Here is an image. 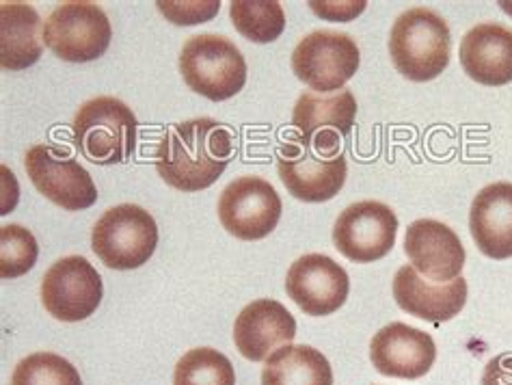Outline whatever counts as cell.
<instances>
[{
    "label": "cell",
    "instance_id": "6da1fadb",
    "mask_svg": "<svg viewBox=\"0 0 512 385\" xmlns=\"http://www.w3.org/2000/svg\"><path fill=\"white\" fill-rule=\"evenodd\" d=\"M234 154L232 132L217 119L197 117L165 130L156 150V171L169 187L197 193L223 176Z\"/></svg>",
    "mask_w": 512,
    "mask_h": 385
},
{
    "label": "cell",
    "instance_id": "7a4b0ae2",
    "mask_svg": "<svg viewBox=\"0 0 512 385\" xmlns=\"http://www.w3.org/2000/svg\"><path fill=\"white\" fill-rule=\"evenodd\" d=\"M452 37L435 11L417 7L404 11L389 35V55L396 70L415 83L433 81L450 63Z\"/></svg>",
    "mask_w": 512,
    "mask_h": 385
},
{
    "label": "cell",
    "instance_id": "3957f363",
    "mask_svg": "<svg viewBox=\"0 0 512 385\" xmlns=\"http://www.w3.org/2000/svg\"><path fill=\"white\" fill-rule=\"evenodd\" d=\"M137 117L117 98L100 96L80 106L74 117V143L96 165L126 163L137 145Z\"/></svg>",
    "mask_w": 512,
    "mask_h": 385
},
{
    "label": "cell",
    "instance_id": "277c9868",
    "mask_svg": "<svg viewBox=\"0 0 512 385\" xmlns=\"http://www.w3.org/2000/svg\"><path fill=\"white\" fill-rule=\"evenodd\" d=\"M180 72L186 85L212 102L234 98L247 83L242 52L221 35H195L180 52Z\"/></svg>",
    "mask_w": 512,
    "mask_h": 385
},
{
    "label": "cell",
    "instance_id": "5b68a950",
    "mask_svg": "<svg viewBox=\"0 0 512 385\" xmlns=\"http://www.w3.org/2000/svg\"><path fill=\"white\" fill-rule=\"evenodd\" d=\"M91 247L109 269H139L158 247V225L145 208L121 204L106 210L93 225Z\"/></svg>",
    "mask_w": 512,
    "mask_h": 385
},
{
    "label": "cell",
    "instance_id": "8992f818",
    "mask_svg": "<svg viewBox=\"0 0 512 385\" xmlns=\"http://www.w3.org/2000/svg\"><path fill=\"white\" fill-rule=\"evenodd\" d=\"M111 22L93 3H63L44 24V44L63 61L87 63L111 46Z\"/></svg>",
    "mask_w": 512,
    "mask_h": 385
},
{
    "label": "cell",
    "instance_id": "52a82bcc",
    "mask_svg": "<svg viewBox=\"0 0 512 385\" xmlns=\"http://www.w3.org/2000/svg\"><path fill=\"white\" fill-rule=\"evenodd\" d=\"M292 70L316 94H335L359 70V48L350 35L316 31L292 52Z\"/></svg>",
    "mask_w": 512,
    "mask_h": 385
},
{
    "label": "cell",
    "instance_id": "ba28073f",
    "mask_svg": "<svg viewBox=\"0 0 512 385\" xmlns=\"http://www.w3.org/2000/svg\"><path fill=\"white\" fill-rule=\"evenodd\" d=\"M24 165L33 187L52 204L72 212L87 210L96 204L98 189L91 174L65 150L52 148V145H33L26 152Z\"/></svg>",
    "mask_w": 512,
    "mask_h": 385
},
{
    "label": "cell",
    "instance_id": "9c48e42d",
    "mask_svg": "<svg viewBox=\"0 0 512 385\" xmlns=\"http://www.w3.org/2000/svg\"><path fill=\"white\" fill-rule=\"evenodd\" d=\"M277 191L258 176H242L229 182L219 197L223 228L240 241H260L271 234L281 219Z\"/></svg>",
    "mask_w": 512,
    "mask_h": 385
},
{
    "label": "cell",
    "instance_id": "30bf717a",
    "mask_svg": "<svg viewBox=\"0 0 512 385\" xmlns=\"http://www.w3.org/2000/svg\"><path fill=\"white\" fill-rule=\"evenodd\" d=\"M102 295V277L83 256L61 258L42 280L44 308L63 323L85 321L98 310Z\"/></svg>",
    "mask_w": 512,
    "mask_h": 385
},
{
    "label": "cell",
    "instance_id": "8fae6325",
    "mask_svg": "<svg viewBox=\"0 0 512 385\" xmlns=\"http://www.w3.org/2000/svg\"><path fill=\"white\" fill-rule=\"evenodd\" d=\"M398 217L381 202H357L340 212L333 228L335 249L348 260L368 264L385 258L396 245Z\"/></svg>",
    "mask_w": 512,
    "mask_h": 385
},
{
    "label": "cell",
    "instance_id": "7c38bea8",
    "mask_svg": "<svg viewBox=\"0 0 512 385\" xmlns=\"http://www.w3.org/2000/svg\"><path fill=\"white\" fill-rule=\"evenodd\" d=\"M357 117V100L353 91L342 89L335 94H316L305 91L296 100L292 126L301 132V139L322 154L340 156L342 137L350 135Z\"/></svg>",
    "mask_w": 512,
    "mask_h": 385
},
{
    "label": "cell",
    "instance_id": "4fadbf2b",
    "mask_svg": "<svg viewBox=\"0 0 512 385\" xmlns=\"http://www.w3.org/2000/svg\"><path fill=\"white\" fill-rule=\"evenodd\" d=\"M277 171L290 195L301 202L320 204L342 191L348 167L344 154L335 158L322 156L301 139L279 152Z\"/></svg>",
    "mask_w": 512,
    "mask_h": 385
},
{
    "label": "cell",
    "instance_id": "5bb4252c",
    "mask_svg": "<svg viewBox=\"0 0 512 385\" xmlns=\"http://www.w3.org/2000/svg\"><path fill=\"white\" fill-rule=\"evenodd\" d=\"M286 290L307 316H329L338 312L348 299L350 280L333 258L307 254L290 267Z\"/></svg>",
    "mask_w": 512,
    "mask_h": 385
},
{
    "label": "cell",
    "instance_id": "9a60e30c",
    "mask_svg": "<svg viewBox=\"0 0 512 385\" xmlns=\"http://www.w3.org/2000/svg\"><path fill=\"white\" fill-rule=\"evenodd\" d=\"M404 251L411 267L426 280L446 284L461 277L465 267V247L461 238L446 223L435 219H420L409 225L404 238Z\"/></svg>",
    "mask_w": 512,
    "mask_h": 385
},
{
    "label": "cell",
    "instance_id": "2e32d148",
    "mask_svg": "<svg viewBox=\"0 0 512 385\" xmlns=\"http://www.w3.org/2000/svg\"><path fill=\"white\" fill-rule=\"evenodd\" d=\"M370 360L385 377L420 379L437 360L435 340L426 331L404 323H392L374 334Z\"/></svg>",
    "mask_w": 512,
    "mask_h": 385
},
{
    "label": "cell",
    "instance_id": "e0dca14e",
    "mask_svg": "<svg viewBox=\"0 0 512 385\" xmlns=\"http://www.w3.org/2000/svg\"><path fill=\"white\" fill-rule=\"evenodd\" d=\"M296 336L294 316L275 299H258L236 316L234 342L242 357L266 362Z\"/></svg>",
    "mask_w": 512,
    "mask_h": 385
},
{
    "label": "cell",
    "instance_id": "ac0fdd59",
    "mask_svg": "<svg viewBox=\"0 0 512 385\" xmlns=\"http://www.w3.org/2000/svg\"><path fill=\"white\" fill-rule=\"evenodd\" d=\"M394 297L407 314L428 323H446L465 308L467 282L461 275L446 284H430L407 264L394 277Z\"/></svg>",
    "mask_w": 512,
    "mask_h": 385
},
{
    "label": "cell",
    "instance_id": "d6986e66",
    "mask_svg": "<svg viewBox=\"0 0 512 385\" xmlns=\"http://www.w3.org/2000/svg\"><path fill=\"white\" fill-rule=\"evenodd\" d=\"M461 65L480 85L500 87L512 81V31L495 22L471 29L461 42Z\"/></svg>",
    "mask_w": 512,
    "mask_h": 385
},
{
    "label": "cell",
    "instance_id": "ffe728a7",
    "mask_svg": "<svg viewBox=\"0 0 512 385\" xmlns=\"http://www.w3.org/2000/svg\"><path fill=\"white\" fill-rule=\"evenodd\" d=\"M469 230L484 256L512 258V184L495 182L476 195L469 210Z\"/></svg>",
    "mask_w": 512,
    "mask_h": 385
},
{
    "label": "cell",
    "instance_id": "44dd1931",
    "mask_svg": "<svg viewBox=\"0 0 512 385\" xmlns=\"http://www.w3.org/2000/svg\"><path fill=\"white\" fill-rule=\"evenodd\" d=\"M44 52V22L39 13L24 3L0 7V63L5 70L31 68Z\"/></svg>",
    "mask_w": 512,
    "mask_h": 385
},
{
    "label": "cell",
    "instance_id": "7402d4cb",
    "mask_svg": "<svg viewBox=\"0 0 512 385\" xmlns=\"http://www.w3.org/2000/svg\"><path fill=\"white\" fill-rule=\"evenodd\" d=\"M262 385H333V370L318 349L286 344L264 362Z\"/></svg>",
    "mask_w": 512,
    "mask_h": 385
},
{
    "label": "cell",
    "instance_id": "603a6c76",
    "mask_svg": "<svg viewBox=\"0 0 512 385\" xmlns=\"http://www.w3.org/2000/svg\"><path fill=\"white\" fill-rule=\"evenodd\" d=\"M229 16L236 31L255 44H271L286 29V13L275 0H234Z\"/></svg>",
    "mask_w": 512,
    "mask_h": 385
},
{
    "label": "cell",
    "instance_id": "cb8c5ba5",
    "mask_svg": "<svg viewBox=\"0 0 512 385\" xmlns=\"http://www.w3.org/2000/svg\"><path fill=\"white\" fill-rule=\"evenodd\" d=\"M173 385H236V370L217 349L199 347L175 366Z\"/></svg>",
    "mask_w": 512,
    "mask_h": 385
},
{
    "label": "cell",
    "instance_id": "d4e9b609",
    "mask_svg": "<svg viewBox=\"0 0 512 385\" xmlns=\"http://www.w3.org/2000/svg\"><path fill=\"white\" fill-rule=\"evenodd\" d=\"M11 385H83L78 370L57 353H33L16 366Z\"/></svg>",
    "mask_w": 512,
    "mask_h": 385
},
{
    "label": "cell",
    "instance_id": "484cf974",
    "mask_svg": "<svg viewBox=\"0 0 512 385\" xmlns=\"http://www.w3.org/2000/svg\"><path fill=\"white\" fill-rule=\"evenodd\" d=\"M39 256L35 236L24 230L22 225H5L0 230V275L5 280H13L29 273Z\"/></svg>",
    "mask_w": 512,
    "mask_h": 385
},
{
    "label": "cell",
    "instance_id": "4316f807",
    "mask_svg": "<svg viewBox=\"0 0 512 385\" xmlns=\"http://www.w3.org/2000/svg\"><path fill=\"white\" fill-rule=\"evenodd\" d=\"M156 5L173 24L180 26L204 24L217 16L221 7L219 0H210V3H165V0H160Z\"/></svg>",
    "mask_w": 512,
    "mask_h": 385
},
{
    "label": "cell",
    "instance_id": "83f0119b",
    "mask_svg": "<svg viewBox=\"0 0 512 385\" xmlns=\"http://www.w3.org/2000/svg\"><path fill=\"white\" fill-rule=\"evenodd\" d=\"M482 385H512V355H497L484 368Z\"/></svg>",
    "mask_w": 512,
    "mask_h": 385
}]
</instances>
